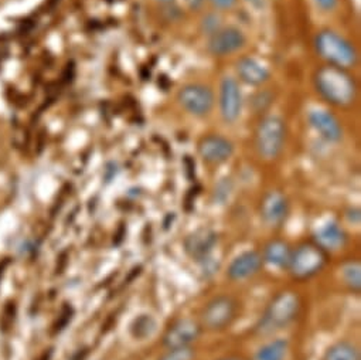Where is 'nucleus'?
<instances>
[{
  "label": "nucleus",
  "mask_w": 361,
  "mask_h": 360,
  "mask_svg": "<svg viewBox=\"0 0 361 360\" xmlns=\"http://www.w3.org/2000/svg\"><path fill=\"white\" fill-rule=\"evenodd\" d=\"M314 84L323 98L337 107L350 105L357 94L354 80L344 71V68L334 66L322 67L314 76Z\"/></svg>",
  "instance_id": "f257e3e1"
},
{
  "label": "nucleus",
  "mask_w": 361,
  "mask_h": 360,
  "mask_svg": "<svg viewBox=\"0 0 361 360\" xmlns=\"http://www.w3.org/2000/svg\"><path fill=\"white\" fill-rule=\"evenodd\" d=\"M300 305V298L293 291H282L276 294L267 306L257 330L267 335L288 326L299 315Z\"/></svg>",
  "instance_id": "f03ea898"
},
{
  "label": "nucleus",
  "mask_w": 361,
  "mask_h": 360,
  "mask_svg": "<svg viewBox=\"0 0 361 360\" xmlns=\"http://www.w3.org/2000/svg\"><path fill=\"white\" fill-rule=\"evenodd\" d=\"M329 253L319 247L314 241L302 243L292 250L288 271L298 281H305L319 274L326 265Z\"/></svg>",
  "instance_id": "7ed1b4c3"
},
{
  "label": "nucleus",
  "mask_w": 361,
  "mask_h": 360,
  "mask_svg": "<svg viewBox=\"0 0 361 360\" xmlns=\"http://www.w3.org/2000/svg\"><path fill=\"white\" fill-rule=\"evenodd\" d=\"M316 52L324 59L329 66L347 68L357 63L355 49L340 35L331 30L320 32L314 40Z\"/></svg>",
  "instance_id": "20e7f679"
},
{
  "label": "nucleus",
  "mask_w": 361,
  "mask_h": 360,
  "mask_svg": "<svg viewBox=\"0 0 361 360\" xmlns=\"http://www.w3.org/2000/svg\"><path fill=\"white\" fill-rule=\"evenodd\" d=\"M286 125L282 118L269 115L261 121L255 135V148L262 159H276L285 145Z\"/></svg>",
  "instance_id": "39448f33"
},
{
  "label": "nucleus",
  "mask_w": 361,
  "mask_h": 360,
  "mask_svg": "<svg viewBox=\"0 0 361 360\" xmlns=\"http://www.w3.org/2000/svg\"><path fill=\"white\" fill-rule=\"evenodd\" d=\"M238 304L228 295L213 298L202 312V326L210 330H221L230 326L237 318Z\"/></svg>",
  "instance_id": "423d86ee"
},
{
  "label": "nucleus",
  "mask_w": 361,
  "mask_h": 360,
  "mask_svg": "<svg viewBox=\"0 0 361 360\" xmlns=\"http://www.w3.org/2000/svg\"><path fill=\"white\" fill-rule=\"evenodd\" d=\"M177 101L193 116H206L214 107V94L204 84H188L177 92Z\"/></svg>",
  "instance_id": "0eeeda50"
},
{
  "label": "nucleus",
  "mask_w": 361,
  "mask_h": 360,
  "mask_svg": "<svg viewBox=\"0 0 361 360\" xmlns=\"http://www.w3.org/2000/svg\"><path fill=\"white\" fill-rule=\"evenodd\" d=\"M202 332H203L202 323L189 318L178 319L173 322L164 332L163 344L167 349L192 346V343L200 337Z\"/></svg>",
  "instance_id": "6e6552de"
},
{
  "label": "nucleus",
  "mask_w": 361,
  "mask_h": 360,
  "mask_svg": "<svg viewBox=\"0 0 361 360\" xmlns=\"http://www.w3.org/2000/svg\"><path fill=\"white\" fill-rule=\"evenodd\" d=\"M220 114L227 124L238 121L243 111V95L240 84L233 77H224L220 85Z\"/></svg>",
  "instance_id": "1a4fd4ad"
},
{
  "label": "nucleus",
  "mask_w": 361,
  "mask_h": 360,
  "mask_svg": "<svg viewBox=\"0 0 361 360\" xmlns=\"http://www.w3.org/2000/svg\"><path fill=\"white\" fill-rule=\"evenodd\" d=\"M219 243V236L212 229H199L189 234L183 243L186 254L197 261L204 263L210 258Z\"/></svg>",
  "instance_id": "9d476101"
},
{
  "label": "nucleus",
  "mask_w": 361,
  "mask_h": 360,
  "mask_svg": "<svg viewBox=\"0 0 361 360\" xmlns=\"http://www.w3.org/2000/svg\"><path fill=\"white\" fill-rule=\"evenodd\" d=\"M245 42L247 39L243 30H240L238 28L230 26V28H221L219 32L210 36L207 47L213 56L223 57L243 49Z\"/></svg>",
  "instance_id": "9b49d317"
},
{
  "label": "nucleus",
  "mask_w": 361,
  "mask_h": 360,
  "mask_svg": "<svg viewBox=\"0 0 361 360\" xmlns=\"http://www.w3.org/2000/svg\"><path fill=\"white\" fill-rule=\"evenodd\" d=\"M234 153V145L231 140L221 135H209L199 143L200 157L210 164L226 163Z\"/></svg>",
  "instance_id": "f8f14e48"
},
{
  "label": "nucleus",
  "mask_w": 361,
  "mask_h": 360,
  "mask_svg": "<svg viewBox=\"0 0 361 360\" xmlns=\"http://www.w3.org/2000/svg\"><path fill=\"white\" fill-rule=\"evenodd\" d=\"M312 128L327 142L337 143L343 138V128L338 119L323 108H312L307 114Z\"/></svg>",
  "instance_id": "ddd939ff"
},
{
  "label": "nucleus",
  "mask_w": 361,
  "mask_h": 360,
  "mask_svg": "<svg viewBox=\"0 0 361 360\" xmlns=\"http://www.w3.org/2000/svg\"><path fill=\"white\" fill-rule=\"evenodd\" d=\"M262 265H264V260L261 253L245 251L231 261L227 275L233 281H244L258 274Z\"/></svg>",
  "instance_id": "4468645a"
},
{
  "label": "nucleus",
  "mask_w": 361,
  "mask_h": 360,
  "mask_svg": "<svg viewBox=\"0 0 361 360\" xmlns=\"http://www.w3.org/2000/svg\"><path fill=\"white\" fill-rule=\"evenodd\" d=\"M289 213V203L279 192H269L261 203V217L271 227L281 226Z\"/></svg>",
  "instance_id": "2eb2a0df"
},
{
  "label": "nucleus",
  "mask_w": 361,
  "mask_h": 360,
  "mask_svg": "<svg viewBox=\"0 0 361 360\" xmlns=\"http://www.w3.org/2000/svg\"><path fill=\"white\" fill-rule=\"evenodd\" d=\"M314 243L326 253L337 251L347 244V234L336 222H329L316 232Z\"/></svg>",
  "instance_id": "dca6fc26"
},
{
  "label": "nucleus",
  "mask_w": 361,
  "mask_h": 360,
  "mask_svg": "<svg viewBox=\"0 0 361 360\" xmlns=\"http://www.w3.org/2000/svg\"><path fill=\"white\" fill-rule=\"evenodd\" d=\"M237 74L241 81L250 85H261L262 83L268 81L271 76L269 70L262 63L251 57L241 59L237 63Z\"/></svg>",
  "instance_id": "f3484780"
},
{
  "label": "nucleus",
  "mask_w": 361,
  "mask_h": 360,
  "mask_svg": "<svg viewBox=\"0 0 361 360\" xmlns=\"http://www.w3.org/2000/svg\"><path fill=\"white\" fill-rule=\"evenodd\" d=\"M292 256V248L288 243L282 240L269 241L262 253L264 263L276 267V268H288Z\"/></svg>",
  "instance_id": "a211bd4d"
},
{
  "label": "nucleus",
  "mask_w": 361,
  "mask_h": 360,
  "mask_svg": "<svg viewBox=\"0 0 361 360\" xmlns=\"http://www.w3.org/2000/svg\"><path fill=\"white\" fill-rule=\"evenodd\" d=\"M157 330V322L150 313H140L129 325V333L136 340H146Z\"/></svg>",
  "instance_id": "6ab92c4d"
},
{
  "label": "nucleus",
  "mask_w": 361,
  "mask_h": 360,
  "mask_svg": "<svg viewBox=\"0 0 361 360\" xmlns=\"http://www.w3.org/2000/svg\"><path fill=\"white\" fill-rule=\"evenodd\" d=\"M289 353V342L286 339H275L257 350L252 360H286Z\"/></svg>",
  "instance_id": "aec40b11"
},
{
  "label": "nucleus",
  "mask_w": 361,
  "mask_h": 360,
  "mask_svg": "<svg viewBox=\"0 0 361 360\" xmlns=\"http://www.w3.org/2000/svg\"><path fill=\"white\" fill-rule=\"evenodd\" d=\"M322 360H361L358 349L345 340L331 344L323 354Z\"/></svg>",
  "instance_id": "412c9836"
},
{
  "label": "nucleus",
  "mask_w": 361,
  "mask_h": 360,
  "mask_svg": "<svg viewBox=\"0 0 361 360\" xmlns=\"http://www.w3.org/2000/svg\"><path fill=\"white\" fill-rule=\"evenodd\" d=\"M341 277L344 284L354 292L361 291V263L358 260H350L341 267Z\"/></svg>",
  "instance_id": "4be33fe9"
},
{
  "label": "nucleus",
  "mask_w": 361,
  "mask_h": 360,
  "mask_svg": "<svg viewBox=\"0 0 361 360\" xmlns=\"http://www.w3.org/2000/svg\"><path fill=\"white\" fill-rule=\"evenodd\" d=\"M196 350L192 346L169 349L159 360H193Z\"/></svg>",
  "instance_id": "5701e85b"
},
{
  "label": "nucleus",
  "mask_w": 361,
  "mask_h": 360,
  "mask_svg": "<svg viewBox=\"0 0 361 360\" xmlns=\"http://www.w3.org/2000/svg\"><path fill=\"white\" fill-rule=\"evenodd\" d=\"M221 29V19L216 13H210L203 18L202 20V30L203 33L213 36L216 32Z\"/></svg>",
  "instance_id": "b1692460"
},
{
  "label": "nucleus",
  "mask_w": 361,
  "mask_h": 360,
  "mask_svg": "<svg viewBox=\"0 0 361 360\" xmlns=\"http://www.w3.org/2000/svg\"><path fill=\"white\" fill-rule=\"evenodd\" d=\"M217 11H230L237 5V0H210Z\"/></svg>",
  "instance_id": "393cba45"
},
{
  "label": "nucleus",
  "mask_w": 361,
  "mask_h": 360,
  "mask_svg": "<svg viewBox=\"0 0 361 360\" xmlns=\"http://www.w3.org/2000/svg\"><path fill=\"white\" fill-rule=\"evenodd\" d=\"M314 4L323 12H331L337 8L338 0H314Z\"/></svg>",
  "instance_id": "a878e982"
},
{
  "label": "nucleus",
  "mask_w": 361,
  "mask_h": 360,
  "mask_svg": "<svg viewBox=\"0 0 361 360\" xmlns=\"http://www.w3.org/2000/svg\"><path fill=\"white\" fill-rule=\"evenodd\" d=\"M185 4L190 11H200L206 4V0H185Z\"/></svg>",
  "instance_id": "bb28decb"
},
{
  "label": "nucleus",
  "mask_w": 361,
  "mask_h": 360,
  "mask_svg": "<svg viewBox=\"0 0 361 360\" xmlns=\"http://www.w3.org/2000/svg\"><path fill=\"white\" fill-rule=\"evenodd\" d=\"M245 2L255 9H261L265 6V0H245Z\"/></svg>",
  "instance_id": "cd10ccee"
},
{
  "label": "nucleus",
  "mask_w": 361,
  "mask_h": 360,
  "mask_svg": "<svg viewBox=\"0 0 361 360\" xmlns=\"http://www.w3.org/2000/svg\"><path fill=\"white\" fill-rule=\"evenodd\" d=\"M156 2H159L160 5H171L174 0H156Z\"/></svg>",
  "instance_id": "c85d7f7f"
},
{
  "label": "nucleus",
  "mask_w": 361,
  "mask_h": 360,
  "mask_svg": "<svg viewBox=\"0 0 361 360\" xmlns=\"http://www.w3.org/2000/svg\"><path fill=\"white\" fill-rule=\"evenodd\" d=\"M220 360H243V359H238V357H226V359H220Z\"/></svg>",
  "instance_id": "c756f323"
}]
</instances>
